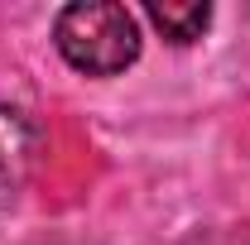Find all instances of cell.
Instances as JSON below:
<instances>
[{
    "label": "cell",
    "instance_id": "6da1fadb",
    "mask_svg": "<svg viewBox=\"0 0 250 245\" xmlns=\"http://www.w3.org/2000/svg\"><path fill=\"white\" fill-rule=\"evenodd\" d=\"M58 53L87 77H116L140 58V24L116 0H82L58 10L53 24Z\"/></svg>",
    "mask_w": 250,
    "mask_h": 245
},
{
    "label": "cell",
    "instance_id": "7a4b0ae2",
    "mask_svg": "<svg viewBox=\"0 0 250 245\" xmlns=\"http://www.w3.org/2000/svg\"><path fill=\"white\" fill-rule=\"evenodd\" d=\"M34 159H39V125L15 106H0V187H20Z\"/></svg>",
    "mask_w": 250,
    "mask_h": 245
},
{
    "label": "cell",
    "instance_id": "3957f363",
    "mask_svg": "<svg viewBox=\"0 0 250 245\" xmlns=\"http://www.w3.org/2000/svg\"><path fill=\"white\" fill-rule=\"evenodd\" d=\"M145 15L168 43H192L212 24V5H145Z\"/></svg>",
    "mask_w": 250,
    "mask_h": 245
}]
</instances>
